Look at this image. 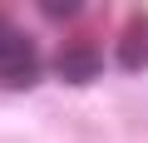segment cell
<instances>
[{
  "label": "cell",
  "mask_w": 148,
  "mask_h": 143,
  "mask_svg": "<svg viewBox=\"0 0 148 143\" xmlns=\"http://www.w3.org/2000/svg\"><path fill=\"white\" fill-rule=\"evenodd\" d=\"M40 79V49L30 35H15L0 44V89H30Z\"/></svg>",
  "instance_id": "1"
},
{
  "label": "cell",
  "mask_w": 148,
  "mask_h": 143,
  "mask_svg": "<svg viewBox=\"0 0 148 143\" xmlns=\"http://www.w3.org/2000/svg\"><path fill=\"white\" fill-rule=\"evenodd\" d=\"M54 74H59L64 84H94V79L104 74V59H99V49H94L89 40H69V44L54 54Z\"/></svg>",
  "instance_id": "2"
},
{
  "label": "cell",
  "mask_w": 148,
  "mask_h": 143,
  "mask_svg": "<svg viewBox=\"0 0 148 143\" xmlns=\"http://www.w3.org/2000/svg\"><path fill=\"white\" fill-rule=\"evenodd\" d=\"M119 64L123 69H148V10H133L123 35H119Z\"/></svg>",
  "instance_id": "3"
},
{
  "label": "cell",
  "mask_w": 148,
  "mask_h": 143,
  "mask_svg": "<svg viewBox=\"0 0 148 143\" xmlns=\"http://www.w3.org/2000/svg\"><path fill=\"white\" fill-rule=\"evenodd\" d=\"M40 15H45V20H74V15H79V5H74V0H45Z\"/></svg>",
  "instance_id": "4"
},
{
  "label": "cell",
  "mask_w": 148,
  "mask_h": 143,
  "mask_svg": "<svg viewBox=\"0 0 148 143\" xmlns=\"http://www.w3.org/2000/svg\"><path fill=\"white\" fill-rule=\"evenodd\" d=\"M5 40H10V25H5V20H0V44H5Z\"/></svg>",
  "instance_id": "5"
}]
</instances>
